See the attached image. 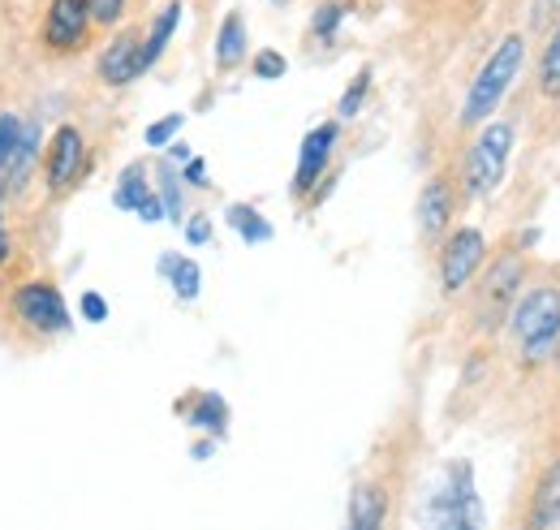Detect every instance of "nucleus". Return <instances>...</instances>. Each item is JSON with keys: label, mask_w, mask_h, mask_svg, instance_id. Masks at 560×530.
Wrapping results in <instances>:
<instances>
[{"label": "nucleus", "mask_w": 560, "mask_h": 530, "mask_svg": "<svg viewBox=\"0 0 560 530\" xmlns=\"http://www.w3.org/2000/svg\"><path fill=\"white\" fill-rule=\"evenodd\" d=\"M177 26H182V0H168L160 13H155V22H151V31L142 35V53H139V61H142V73L155 66L160 57H164V48L173 44V35H177Z\"/></svg>", "instance_id": "dca6fc26"}, {"label": "nucleus", "mask_w": 560, "mask_h": 530, "mask_svg": "<svg viewBox=\"0 0 560 530\" xmlns=\"http://www.w3.org/2000/svg\"><path fill=\"white\" fill-rule=\"evenodd\" d=\"M155 195L164 203V220H186V182H182V173L173 169V164H160V177H155Z\"/></svg>", "instance_id": "4be33fe9"}, {"label": "nucleus", "mask_w": 560, "mask_h": 530, "mask_svg": "<svg viewBox=\"0 0 560 530\" xmlns=\"http://www.w3.org/2000/svg\"><path fill=\"white\" fill-rule=\"evenodd\" d=\"M142 35L139 31H121L104 53H100V61H95V73H100V82L104 87H130L135 78L142 73Z\"/></svg>", "instance_id": "f8f14e48"}, {"label": "nucleus", "mask_w": 560, "mask_h": 530, "mask_svg": "<svg viewBox=\"0 0 560 530\" xmlns=\"http://www.w3.org/2000/svg\"><path fill=\"white\" fill-rule=\"evenodd\" d=\"M160 276L173 285L177 302H195L203 293V267L195 264V260H186V255H177V251L160 255Z\"/></svg>", "instance_id": "a211bd4d"}, {"label": "nucleus", "mask_w": 560, "mask_h": 530, "mask_svg": "<svg viewBox=\"0 0 560 530\" xmlns=\"http://www.w3.org/2000/svg\"><path fill=\"white\" fill-rule=\"evenodd\" d=\"M552 362H557V371H560V345H557V354H552Z\"/></svg>", "instance_id": "c9c22d12"}, {"label": "nucleus", "mask_w": 560, "mask_h": 530, "mask_svg": "<svg viewBox=\"0 0 560 530\" xmlns=\"http://www.w3.org/2000/svg\"><path fill=\"white\" fill-rule=\"evenodd\" d=\"M113 203H117L121 211H135V216L147 220V224L164 220V203H160V195L151 191V182H147V169H142V164H130V169L117 177Z\"/></svg>", "instance_id": "4468645a"}, {"label": "nucleus", "mask_w": 560, "mask_h": 530, "mask_svg": "<svg viewBox=\"0 0 560 530\" xmlns=\"http://www.w3.org/2000/svg\"><path fill=\"white\" fill-rule=\"evenodd\" d=\"M284 69H289V61L280 57L277 48L255 53V73H259V78H272V82H277V78H284Z\"/></svg>", "instance_id": "c85d7f7f"}, {"label": "nucleus", "mask_w": 560, "mask_h": 530, "mask_svg": "<svg viewBox=\"0 0 560 530\" xmlns=\"http://www.w3.org/2000/svg\"><path fill=\"white\" fill-rule=\"evenodd\" d=\"M86 169V138L78 126H57L48 138V155H44V186L52 195H66Z\"/></svg>", "instance_id": "6e6552de"}, {"label": "nucleus", "mask_w": 560, "mask_h": 530, "mask_svg": "<svg viewBox=\"0 0 560 530\" xmlns=\"http://www.w3.org/2000/svg\"><path fill=\"white\" fill-rule=\"evenodd\" d=\"M341 22H346V4H341V0H324V4L315 9V18H311V35H315L319 44H332L337 31H341Z\"/></svg>", "instance_id": "5701e85b"}, {"label": "nucleus", "mask_w": 560, "mask_h": 530, "mask_svg": "<svg viewBox=\"0 0 560 530\" xmlns=\"http://www.w3.org/2000/svg\"><path fill=\"white\" fill-rule=\"evenodd\" d=\"M22 117L18 113H0V191H4V173H9V160H13V147L22 138Z\"/></svg>", "instance_id": "b1692460"}, {"label": "nucleus", "mask_w": 560, "mask_h": 530, "mask_svg": "<svg viewBox=\"0 0 560 530\" xmlns=\"http://www.w3.org/2000/svg\"><path fill=\"white\" fill-rule=\"evenodd\" d=\"M560 22V0H535V9H530V26L535 31H552Z\"/></svg>", "instance_id": "c756f323"}, {"label": "nucleus", "mask_w": 560, "mask_h": 530, "mask_svg": "<svg viewBox=\"0 0 560 530\" xmlns=\"http://www.w3.org/2000/svg\"><path fill=\"white\" fill-rule=\"evenodd\" d=\"M488 267V238L475 224L453 229L440 242V289L444 293H462L479 280V272Z\"/></svg>", "instance_id": "423d86ee"}, {"label": "nucleus", "mask_w": 560, "mask_h": 530, "mask_svg": "<svg viewBox=\"0 0 560 530\" xmlns=\"http://www.w3.org/2000/svg\"><path fill=\"white\" fill-rule=\"evenodd\" d=\"M13 255V242H9V229H4V191H0V267L9 264Z\"/></svg>", "instance_id": "473e14b6"}, {"label": "nucleus", "mask_w": 560, "mask_h": 530, "mask_svg": "<svg viewBox=\"0 0 560 530\" xmlns=\"http://www.w3.org/2000/svg\"><path fill=\"white\" fill-rule=\"evenodd\" d=\"M366 91H371V69H358L353 73V82L346 87V95H341V122H350V117H358L362 113V104H366Z\"/></svg>", "instance_id": "393cba45"}, {"label": "nucleus", "mask_w": 560, "mask_h": 530, "mask_svg": "<svg viewBox=\"0 0 560 530\" xmlns=\"http://www.w3.org/2000/svg\"><path fill=\"white\" fill-rule=\"evenodd\" d=\"M211 449H215L211 440H199V445H195V458H211Z\"/></svg>", "instance_id": "f704fd0d"}, {"label": "nucleus", "mask_w": 560, "mask_h": 530, "mask_svg": "<svg viewBox=\"0 0 560 530\" xmlns=\"http://www.w3.org/2000/svg\"><path fill=\"white\" fill-rule=\"evenodd\" d=\"M182 126H186L182 113H168V117L151 122V126H147V147H173V138L182 134Z\"/></svg>", "instance_id": "a878e982"}, {"label": "nucleus", "mask_w": 560, "mask_h": 530, "mask_svg": "<svg viewBox=\"0 0 560 530\" xmlns=\"http://www.w3.org/2000/svg\"><path fill=\"white\" fill-rule=\"evenodd\" d=\"M86 4H91L95 26H117V22L126 18V4H130V0H86Z\"/></svg>", "instance_id": "bb28decb"}, {"label": "nucleus", "mask_w": 560, "mask_h": 530, "mask_svg": "<svg viewBox=\"0 0 560 530\" xmlns=\"http://www.w3.org/2000/svg\"><path fill=\"white\" fill-rule=\"evenodd\" d=\"M522 69H526V35H504L491 48L488 61L479 66L470 91H466V104H462V126L466 130H475V126H483V122L495 117V108L504 104V95L513 91Z\"/></svg>", "instance_id": "f03ea898"}, {"label": "nucleus", "mask_w": 560, "mask_h": 530, "mask_svg": "<svg viewBox=\"0 0 560 530\" xmlns=\"http://www.w3.org/2000/svg\"><path fill=\"white\" fill-rule=\"evenodd\" d=\"M504 329H509L513 349H517V358L526 367L548 362L560 345V285H535V289H526L513 302Z\"/></svg>", "instance_id": "f257e3e1"}, {"label": "nucleus", "mask_w": 560, "mask_h": 530, "mask_svg": "<svg viewBox=\"0 0 560 530\" xmlns=\"http://www.w3.org/2000/svg\"><path fill=\"white\" fill-rule=\"evenodd\" d=\"M168 155H173L177 164H186V160H190V147H186V142H173V147H168Z\"/></svg>", "instance_id": "72a5a7b5"}, {"label": "nucleus", "mask_w": 560, "mask_h": 530, "mask_svg": "<svg viewBox=\"0 0 560 530\" xmlns=\"http://www.w3.org/2000/svg\"><path fill=\"white\" fill-rule=\"evenodd\" d=\"M91 26H95V18H91L86 0H48L39 35L52 53H78L91 39Z\"/></svg>", "instance_id": "9d476101"}, {"label": "nucleus", "mask_w": 560, "mask_h": 530, "mask_svg": "<svg viewBox=\"0 0 560 530\" xmlns=\"http://www.w3.org/2000/svg\"><path fill=\"white\" fill-rule=\"evenodd\" d=\"M535 82H539V95L560 100V22L548 31V44L539 53V69H535Z\"/></svg>", "instance_id": "412c9836"}, {"label": "nucleus", "mask_w": 560, "mask_h": 530, "mask_svg": "<svg viewBox=\"0 0 560 530\" xmlns=\"http://www.w3.org/2000/svg\"><path fill=\"white\" fill-rule=\"evenodd\" d=\"M186 423L208 431V436H224L229 431V401L220 398V393H195L190 410H186Z\"/></svg>", "instance_id": "6ab92c4d"}, {"label": "nucleus", "mask_w": 560, "mask_h": 530, "mask_svg": "<svg viewBox=\"0 0 560 530\" xmlns=\"http://www.w3.org/2000/svg\"><path fill=\"white\" fill-rule=\"evenodd\" d=\"M246 53H250V39H246V18L233 9V13H224V22H220V35H215V69H237L246 61Z\"/></svg>", "instance_id": "f3484780"}, {"label": "nucleus", "mask_w": 560, "mask_h": 530, "mask_svg": "<svg viewBox=\"0 0 560 530\" xmlns=\"http://www.w3.org/2000/svg\"><path fill=\"white\" fill-rule=\"evenodd\" d=\"M182 224H186V242H190V246H208L211 242V220L203 211H199V216H186Z\"/></svg>", "instance_id": "7c9ffc66"}, {"label": "nucleus", "mask_w": 560, "mask_h": 530, "mask_svg": "<svg viewBox=\"0 0 560 530\" xmlns=\"http://www.w3.org/2000/svg\"><path fill=\"white\" fill-rule=\"evenodd\" d=\"M346 530H388V492L380 483H353Z\"/></svg>", "instance_id": "2eb2a0df"}, {"label": "nucleus", "mask_w": 560, "mask_h": 530, "mask_svg": "<svg viewBox=\"0 0 560 530\" xmlns=\"http://www.w3.org/2000/svg\"><path fill=\"white\" fill-rule=\"evenodd\" d=\"M337 142H341V122H319L315 130L302 138V147H298V173H293V195L298 199H306V195L319 191V182H324V173L332 164Z\"/></svg>", "instance_id": "1a4fd4ad"}, {"label": "nucleus", "mask_w": 560, "mask_h": 530, "mask_svg": "<svg viewBox=\"0 0 560 530\" xmlns=\"http://www.w3.org/2000/svg\"><path fill=\"white\" fill-rule=\"evenodd\" d=\"M224 220H229V229L242 238V242H250V246H264V242H272V220L264 216V211H255L250 203H233L229 211H224Z\"/></svg>", "instance_id": "aec40b11"}, {"label": "nucleus", "mask_w": 560, "mask_h": 530, "mask_svg": "<svg viewBox=\"0 0 560 530\" xmlns=\"http://www.w3.org/2000/svg\"><path fill=\"white\" fill-rule=\"evenodd\" d=\"M277 4H284V0H277Z\"/></svg>", "instance_id": "e433bc0d"}, {"label": "nucleus", "mask_w": 560, "mask_h": 530, "mask_svg": "<svg viewBox=\"0 0 560 530\" xmlns=\"http://www.w3.org/2000/svg\"><path fill=\"white\" fill-rule=\"evenodd\" d=\"M522 276H526L522 255H500V260H491L488 272H479V280H475L479 329H500L509 320L513 302L522 298Z\"/></svg>", "instance_id": "39448f33"}, {"label": "nucleus", "mask_w": 560, "mask_h": 530, "mask_svg": "<svg viewBox=\"0 0 560 530\" xmlns=\"http://www.w3.org/2000/svg\"><path fill=\"white\" fill-rule=\"evenodd\" d=\"M182 182H186V186H199V191H208V186H211L208 160H203V155H190V160H186V169H182Z\"/></svg>", "instance_id": "2f4dec72"}, {"label": "nucleus", "mask_w": 560, "mask_h": 530, "mask_svg": "<svg viewBox=\"0 0 560 530\" xmlns=\"http://www.w3.org/2000/svg\"><path fill=\"white\" fill-rule=\"evenodd\" d=\"M522 530H560V458L544 465V474L535 479Z\"/></svg>", "instance_id": "ddd939ff"}, {"label": "nucleus", "mask_w": 560, "mask_h": 530, "mask_svg": "<svg viewBox=\"0 0 560 530\" xmlns=\"http://www.w3.org/2000/svg\"><path fill=\"white\" fill-rule=\"evenodd\" d=\"M422 530H488L470 462H448L444 483L422 505Z\"/></svg>", "instance_id": "20e7f679"}, {"label": "nucleus", "mask_w": 560, "mask_h": 530, "mask_svg": "<svg viewBox=\"0 0 560 530\" xmlns=\"http://www.w3.org/2000/svg\"><path fill=\"white\" fill-rule=\"evenodd\" d=\"M457 216V186L453 177H431L419 195V233L427 242H444Z\"/></svg>", "instance_id": "9b49d317"}, {"label": "nucleus", "mask_w": 560, "mask_h": 530, "mask_svg": "<svg viewBox=\"0 0 560 530\" xmlns=\"http://www.w3.org/2000/svg\"><path fill=\"white\" fill-rule=\"evenodd\" d=\"M78 311H82V320H86V324H104V320H108V298H104V293H95V289H86V293H82V302H78Z\"/></svg>", "instance_id": "cd10ccee"}, {"label": "nucleus", "mask_w": 560, "mask_h": 530, "mask_svg": "<svg viewBox=\"0 0 560 530\" xmlns=\"http://www.w3.org/2000/svg\"><path fill=\"white\" fill-rule=\"evenodd\" d=\"M509 155H513V122H483L462 155V173H457L462 195L466 199L495 195L509 173Z\"/></svg>", "instance_id": "7ed1b4c3"}, {"label": "nucleus", "mask_w": 560, "mask_h": 530, "mask_svg": "<svg viewBox=\"0 0 560 530\" xmlns=\"http://www.w3.org/2000/svg\"><path fill=\"white\" fill-rule=\"evenodd\" d=\"M9 307H13V315L35 332V336H61V332L73 329L70 302H66L61 289L48 285V280H26V285H18L13 298H9Z\"/></svg>", "instance_id": "0eeeda50"}]
</instances>
